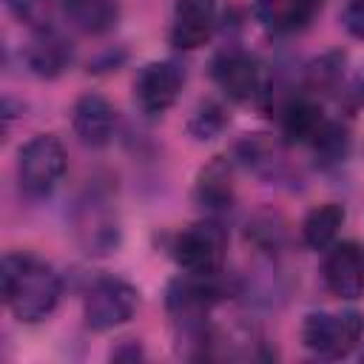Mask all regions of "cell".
Wrapping results in <instances>:
<instances>
[{
  "mask_svg": "<svg viewBox=\"0 0 364 364\" xmlns=\"http://www.w3.org/2000/svg\"><path fill=\"white\" fill-rule=\"evenodd\" d=\"M324 284L338 299H358L364 296V245L358 242H333L324 256L321 267Z\"/></svg>",
  "mask_w": 364,
  "mask_h": 364,
  "instance_id": "obj_9",
  "label": "cell"
},
{
  "mask_svg": "<svg viewBox=\"0 0 364 364\" xmlns=\"http://www.w3.org/2000/svg\"><path fill=\"white\" fill-rule=\"evenodd\" d=\"M136 304H139V293L131 282L117 276H102L85 290L82 318L91 330L105 333L125 324L136 313Z\"/></svg>",
  "mask_w": 364,
  "mask_h": 364,
  "instance_id": "obj_6",
  "label": "cell"
},
{
  "mask_svg": "<svg viewBox=\"0 0 364 364\" xmlns=\"http://www.w3.org/2000/svg\"><path fill=\"white\" fill-rule=\"evenodd\" d=\"M111 355H114V358H139L142 350H139V344H128V350H114Z\"/></svg>",
  "mask_w": 364,
  "mask_h": 364,
  "instance_id": "obj_23",
  "label": "cell"
},
{
  "mask_svg": "<svg viewBox=\"0 0 364 364\" xmlns=\"http://www.w3.org/2000/svg\"><path fill=\"white\" fill-rule=\"evenodd\" d=\"M364 336V313L341 310V313H310L301 324V341L310 353L321 358H341L358 347Z\"/></svg>",
  "mask_w": 364,
  "mask_h": 364,
  "instance_id": "obj_3",
  "label": "cell"
},
{
  "mask_svg": "<svg viewBox=\"0 0 364 364\" xmlns=\"http://www.w3.org/2000/svg\"><path fill=\"white\" fill-rule=\"evenodd\" d=\"M225 125H228L225 108L216 105V102H202V105L193 111V117H191V122H188V131H191L193 139H213V136L222 134Z\"/></svg>",
  "mask_w": 364,
  "mask_h": 364,
  "instance_id": "obj_20",
  "label": "cell"
},
{
  "mask_svg": "<svg viewBox=\"0 0 364 364\" xmlns=\"http://www.w3.org/2000/svg\"><path fill=\"white\" fill-rule=\"evenodd\" d=\"M361 358H364V355H361Z\"/></svg>",
  "mask_w": 364,
  "mask_h": 364,
  "instance_id": "obj_24",
  "label": "cell"
},
{
  "mask_svg": "<svg viewBox=\"0 0 364 364\" xmlns=\"http://www.w3.org/2000/svg\"><path fill=\"white\" fill-rule=\"evenodd\" d=\"M210 77L233 102H250L267 94V71L262 60L242 48L222 51L210 65Z\"/></svg>",
  "mask_w": 364,
  "mask_h": 364,
  "instance_id": "obj_7",
  "label": "cell"
},
{
  "mask_svg": "<svg viewBox=\"0 0 364 364\" xmlns=\"http://www.w3.org/2000/svg\"><path fill=\"white\" fill-rule=\"evenodd\" d=\"M324 122V111L310 94L290 97L282 108V134L287 142H313Z\"/></svg>",
  "mask_w": 364,
  "mask_h": 364,
  "instance_id": "obj_15",
  "label": "cell"
},
{
  "mask_svg": "<svg viewBox=\"0 0 364 364\" xmlns=\"http://www.w3.org/2000/svg\"><path fill=\"white\" fill-rule=\"evenodd\" d=\"M74 239L88 256H108L119 245V219L111 199L88 191L74 208Z\"/></svg>",
  "mask_w": 364,
  "mask_h": 364,
  "instance_id": "obj_5",
  "label": "cell"
},
{
  "mask_svg": "<svg viewBox=\"0 0 364 364\" xmlns=\"http://www.w3.org/2000/svg\"><path fill=\"white\" fill-rule=\"evenodd\" d=\"M344 225V208L336 202L316 205L301 222V239L310 250H327Z\"/></svg>",
  "mask_w": 364,
  "mask_h": 364,
  "instance_id": "obj_17",
  "label": "cell"
},
{
  "mask_svg": "<svg viewBox=\"0 0 364 364\" xmlns=\"http://www.w3.org/2000/svg\"><path fill=\"white\" fill-rule=\"evenodd\" d=\"M3 299L17 321L37 324L48 318L60 301L63 282L60 273L31 256V253H6L3 256Z\"/></svg>",
  "mask_w": 364,
  "mask_h": 364,
  "instance_id": "obj_1",
  "label": "cell"
},
{
  "mask_svg": "<svg viewBox=\"0 0 364 364\" xmlns=\"http://www.w3.org/2000/svg\"><path fill=\"white\" fill-rule=\"evenodd\" d=\"M176 264L193 276H216L222 273L228 256V233L216 219H202L182 228L171 245Z\"/></svg>",
  "mask_w": 364,
  "mask_h": 364,
  "instance_id": "obj_2",
  "label": "cell"
},
{
  "mask_svg": "<svg viewBox=\"0 0 364 364\" xmlns=\"http://www.w3.org/2000/svg\"><path fill=\"white\" fill-rule=\"evenodd\" d=\"M193 199L208 213H222V210L233 208V199H236V191H233V165L225 156L210 159L199 171L196 185H193Z\"/></svg>",
  "mask_w": 364,
  "mask_h": 364,
  "instance_id": "obj_14",
  "label": "cell"
},
{
  "mask_svg": "<svg viewBox=\"0 0 364 364\" xmlns=\"http://www.w3.org/2000/svg\"><path fill=\"white\" fill-rule=\"evenodd\" d=\"M65 173V148L54 134L31 136L17 156V179L23 193L43 199L48 196Z\"/></svg>",
  "mask_w": 364,
  "mask_h": 364,
  "instance_id": "obj_4",
  "label": "cell"
},
{
  "mask_svg": "<svg viewBox=\"0 0 364 364\" xmlns=\"http://www.w3.org/2000/svg\"><path fill=\"white\" fill-rule=\"evenodd\" d=\"M71 128L88 148H105L117 131V111L102 94H82L71 108Z\"/></svg>",
  "mask_w": 364,
  "mask_h": 364,
  "instance_id": "obj_11",
  "label": "cell"
},
{
  "mask_svg": "<svg viewBox=\"0 0 364 364\" xmlns=\"http://www.w3.org/2000/svg\"><path fill=\"white\" fill-rule=\"evenodd\" d=\"M71 63H74L71 40L63 37L60 31H54L51 26L34 31V37L26 46V65H28L31 74H37L43 80L60 77Z\"/></svg>",
  "mask_w": 364,
  "mask_h": 364,
  "instance_id": "obj_13",
  "label": "cell"
},
{
  "mask_svg": "<svg viewBox=\"0 0 364 364\" xmlns=\"http://www.w3.org/2000/svg\"><path fill=\"white\" fill-rule=\"evenodd\" d=\"M216 28V0H176L171 17V46L193 51L210 40Z\"/></svg>",
  "mask_w": 364,
  "mask_h": 364,
  "instance_id": "obj_10",
  "label": "cell"
},
{
  "mask_svg": "<svg viewBox=\"0 0 364 364\" xmlns=\"http://www.w3.org/2000/svg\"><path fill=\"white\" fill-rule=\"evenodd\" d=\"M341 77H344V54L330 51L310 63L307 77H304V91L307 94H330L338 88Z\"/></svg>",
  "mask_w": 364,
  "mask_h": 364,
  "instance_id": "obj_18",
  "label": "cell"
},
{
  "mask_svg": "<svg viewBox=\"0 0 364 364\" xmlns=\"http://www.w3.org/2000/svg\"><path fill=\"white\" fill-rule=\"evenodd\" d=\"M321 0H253V17L270 34H296L313 23Z\"/></svg>",
  "mask_w": 364,
  "mask_h": 364,
  "instance_id": "obj_12",
  "label": "cell"
},
{
  "mask_svg": "<svg viewBox=\"0 0 364 364\" xmlns=\"http://www.w3.org/2000/svg\"><path fill=\"white\" fill-rule=\"evenodd\" d=\"M182 85H185V71L173 60H154L139 68L134 80V100L145 114L156 117L176 102Z\"/></svg>",
  "mask_w": 364,
  "mask_h": 364,
  "instance_id": "obj_8",
  "label": "cell"
},
{
  "mask_svg": "<svg viewBox=\"0 0 364 364\" xmlns=\"http://www.w3.org/2000/svg\"><path fill=\"white\" fill-rule=\"evenodd\" d=\"M341 23L350 37L364 40V0H347L341 11Z\"/></svg>",
  "mask_w": 364,
  "mask_h": 364,
  "instance_id": "obj_22",
  "label": "cell"
},
{
  "mask_svg": "<svg viewBox=\"0 0 364 364\" xmlns=\"http://www.w3.org/2000/svg\"><path fill=\"white\" fill-rule=\"evenodd\" d=\"M63 17L82 34H105L119 20V6L114 0H60Z\"/></svg>",
  "mask_w": 364,
  "mask_h": 364,
  "instance_id": "obj_16",
  "label": "cell"
},
{
  "mask_svg": "<svg viewBox=\"0 0 364 364\" xmlns=\"http://www.w3.org/2000/svg\"><path fill=\"white\" fill-rule=\"evenodd\" d=\"M6 6L20 23L31 26L34 31L51 26V0H6Z\"/></svg>",
  "mask_w": 364,
  "mask_h": 364,
  "instance_id": "obj_21",
  "label": "cell"
},
{
  "mask_svg": "<svg viewBox=\"0 0 364 364\" xmlns=\"http://www.w3.org/2000/svg\"><path fill=\"white\" fill-rule=\"evenodd\" d=\"M310 145H313V151H316V156H318L321 165H336L350 151V131L341 122H330L327 119Z\"/></svg>",
  "mask_w": 364,
  "mask_h": 364,
  "instance_id": "obj_19",
  "label": "cell"
}]
</instances>
